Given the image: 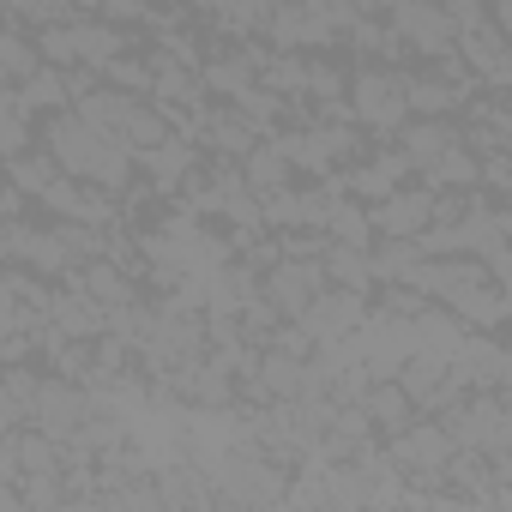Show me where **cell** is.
Masks as SVG:
<instances>
[{
  "instance_id": "cell-1",
  "label": "cell",
  "mask_w": 512,
  "mask_h": 512,
  "mask_svg": "<svg viewBox=\"0 0 512 512\" xmlns=\"http://www.w3.org/2000/svg\"><path fill=\"white\" fill-rule=\"evenodd\" d=\"M43 151L61 163V175H79V181H91V187H103V193H127V169H133V151L121 145V139H109V133H97L91 121H79L73 109H55L49 115V127H43Z\"/></svg>"
},
{
  "instance_id": "cell-2",
  "label": "cell",
  "mask_w": 512,
  "mask_h": 512,
  "mask_svg": "<svg viewBox=\"0 0 512 512\" xmlns=\"http://www.w3.org/2000/svg\"><path fill=\"white\" fill-rule=\"evenodd\" d=\"M434 422L446 428V440L452 446H464V452H512V398H506V386H476V392H452L440 410H434Z\"/></svg>"
},
{
  "instance_id": "cell-3",
  "label": "cell",
  "mask_w": 512,
  "mask_h": 512,
  "mask_svg": "<svg viewBox=\"0 0 512 512\" xmlns=\"http://www.w3.org/2000/svg\"><path fill=\"white\" fill-rule=\"evenodd\" d=\"M344 109H350V121H356L362 133L392 139V133L410 121L404 73H398V67H386V61H368L362 73H350V79H344Z\"/></svg>"
},
{
  "instance_id": "cell-4",
  "label": "cell",
  "mask_w": 512,
  "mask_h": 512,
  "mask_svg": "<svg viewBox=\"0 0 512 512\" xmlns=\"http://www.w3.org/2000/svg\"><path fill=\"white\" fill-rule=\"evenodd\" d=\"M386 25L404 43V55H416V61H434V55H446L458 43V25H452V13L440 0H392Z\"/></svg>"
},
{
  "instance_id": "cell-5",
  "label": "cell",
  "mask_w": 512,
  "mask_h": 512,
  "mask_svg": "<svg viewBox=\"0 0 512 512\" xmlns=\"http://www.w3.org/2000/svg\"><path fill=\"white\" fill-rule=\"evenodd\" d=\"M320 290H326V266H320V260H272V266L260 272V302H266L278 320H296Z\"/></svg>"
},
{
  "instance_id": "cell-6",
  "label": "cell",
  "mask_w": 512,
  "mask_h": 512,
  "mask_svg": "<svg viewBox=\"0 0 512 512\" xmlns=\"http://www.w3.org/2000/svg\"><path fill=\"white\" fill-rule=\"evenodd\" d=\"M91 410V386L67 380V374H43L37 380V398H31V428H43L49 440H67Z\"/></svg>"
},
{
  "instance_id": "cell-7",
  "label": "cell",
  "mask_w": 512,
  "mask_h": 512,
  "mask_svg": "<svg viewBox=\"0 0 512 512\" xmlns=\"http://www.w3.org/2000/svg\"><path fill=\"white\" fill-rule=\"evenodd\" d=\"M37 199H43L49 217H67V223H97V229L115 223V193H103V187H91L79 175H55Z\"/></svg>"
},
{
  "instance_id": "cell-8",
  "label": "cell",
  "mask_w": 512,
  "mask_h": 512,
  "mask_svg": "<svg viewBox=\"0 0 512 512\" xmlns=\"http://www.w3.org/2000/svg\"><path fill=\"white\" fill-rule=\"evenodd\" d=\"M362 314H368V296H356V290H338V284H326L302 314H296V326L314 338V344H332V338H350L356 326H362Z\"/></svg>"
},
{
  "instance_id": "cell-9",
  "label": "cell",
  "mask_w": 512,
  "mask_h": 512,
  "mask_svg": "<svg viewBox=\"0 0 512 512\" xmlns=\"http://www.w3.org/2000/svg\"><path fill=\"white\" fill-rule=\"evenodd\" d=\"M434 217V187H392L386 199L368 205L374 235H422Z\"/></svg>"
},
{
  "instance_id": "cell-10",
  "label": "cell",
  "mask_w": 512,
  "mask_h": 512,
  "mask_svg": "<svg viewBox=\"0 0 512 512\" xmlns=\"http://www.w3.org/2000/svg\"><path fill=\"white\" fill-rule=\"evenodd\" d=\"M458 145V121L452 115H410L404 127H398V157L410 163V175H422L440 151H452Z\"/></svg>"
},
{
  "instance_id": "cell-11",
  "label": "cell",
  "mask_w": 512,
  "mask_h": 512,
  "mask_svg": "<svg viewBox=\"0 0 512 512\" xmlns=\"http://www.w3.org/2000/svg\"><path fill=\"white\" fill-rule=\"evenodd\" d=\"M362 410H368V422H374V434H380V440H392L404 422H416V416H422V410L404 398V386H398V380H368V386H362Z\"/></svg>"
},
{
  "instance_id": "cell-12",
  "label": "cell",
  "mask_w": 512,
  "mask_h": 512,
  "mask_svg": "<svg viewBox=\"0 0 512 512\" xmlns=\"http://www.w3.org/2000/svg\"><path fill=\"white\" fill-rule=\"evenodd\" d=\"M241 181H247V193H272V187H290V181H296V163H290V151L278 145V133L260 139V145L241 157Z\"/></svg>"
},
{
  "instance_id": "cell-13",
  "label": "cell",
  "mask_w": 512,
  "mask_h": 512,
  "mask_svg": "<svg viewBox=\"0 0 512 512\" xmlns=\"http://www.w3.org/2000/svg\"><path fill=\"white\" fill-rule=\"evenodd\" d=\"M320 266H326V284H338V290H356V296H374V290H380V278H374V260H368V247H344V241H326Z\"/></svg>"
},
{
  "instance_id": "cell-14",
  "label": "cell",
  "mask_w": 512,
  "mask_h": 512,
  "mask_svg": "<svg viewBox=\"0 0 512 512\" xmlns=\"http://www.w3.org/2000/svg\"><path fill=\"white\" fill-rule=\"evenodd\" d=\"M13 97H19V115H25V121H31V115H43V109H49V115H55V109H67V103H73V97H67V67H49V61H43L31 79H19V85H13Z\"/></svg>"
},
{
  "instance_id": "cell-15",
  "label": "cell",
  "mask_w": 512,
  "mask_h": 512,
  "mask_svg": "<svg viewBox=\"0 0 512 512\" xmlns=\"http://www.w3.org/2000/svg\"><path fill=\"white\" fill-rule=\"evenodd\" d=\"M320 235H326V241H344V247H374V223H368V205H362V199H350V193H332Z\"/></svg>"
},
{
  "instance_id": "cell-16",
  "label": "cell",
  "mask_w": 512,
  "mask_h": 512,
  "mask_svg": "<svg viewBox=\"0 0 512 512\" xmlns=\"http://www.w3.org/2000/svg\"><path fill=\"white\" fill-rule=\"evenodd\" d=\"M55 175H61V163H55V157H49L43 145H37V151L25 145V151H13V157H7V181H13V187H19L25 199H37V193H43V187H49Z\"/></svg>"
},
{
  "instance_id": "cell-17",
  "label": "cell",
  "mask_w": 512,
  "mask_h": 512,
  "mask_svg": "<svg viewBox=\"0 0 512 512\" xmlns=\"http://www.w3.org/2000/svg\"><path fill=\"white\" fill-rule=\"evenodd\" d=\"M37 67H43V55H37L31 31H19V25H0V79H7V85H19V79H31Z\"/></svg>"
},
{
  "instance_id": "cell-18",
  "label": "cell",
  "mask_w": 512,
  "mask_h": 512,
  "mask_svg": "<svg viewBox=\"0 0 512 512\" xmlns=\"http://www.w3.org/2000/svg\"><path fill=\"white\" fill-rule=\"evenodd\" d=\"M25 145H31V121L19 115L13 85H0V163H7L13 151H25Z\"/></svg>"
},
{
  "instance_id": "cell-19",
  "label": "cell",
  "mask_w": 512,
  "mask_h": 512,
  "mask_svg": "<svg viewBox=\"0 0 512 512\" xmlns=\"http://www.w3.org/2000/svg\"><path fill=\"white\" fill-rule=\"evenodd\" d=\"M97 73H103V85H115V91H133V97L151 91V61H139V55H127V49H121L115 61H103Z\"/></svg>"
},
{
  "instance_id": "cell-20",
  "label": "cell",
  "mask_w": 512,
  "mask_h": 512,
  "mask_svg": "<svg viewBox=\"0 0 512 512\" xmlns=\"http://www.w3.org/2000/svg\"><path fill=\"white\" fill-rule=\"evenodd\" d=\"M31 416H25V404L13 398V386L7 380H0V434H13V428H25Z\"/></svg>"
},
{
  "instance_id": "cell-21",
  "label": "cell",
  "mask_w": 512,
  "mask_h": 512,
  "mask_svg": "<svg viewBox=\"0 0 512 512\" xmlns=\"http://www.w3.org/2000/svg\"><path fill=\"white\" fill-rule=\"evenodd\" d=\"M199 13H229V0H193Z\"/></svg>"
},
{
  "instance_id": "cell-22",
  "label": "cell",
  "mask_w": 512,
  "mask_h": 512,
  "mask_svg": "<svg viewBox=\"0 0 512 512\" xmlns=\"http://www.w3.org/2000/svg\"><path fill=\"white\" fill-rule=\"evenodd\" d=\"M0 85H7V79H0Z\"/></svg>"
}]
</instances>
